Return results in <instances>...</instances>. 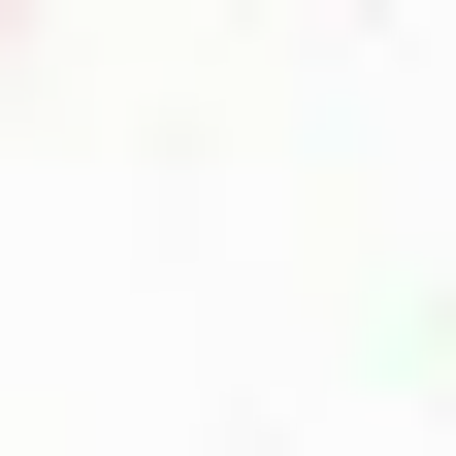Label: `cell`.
<instances>
[{"label": "cell", "mask_w": 456, "mask_h": 456, "mask_svg": "<svg viewBox=\"0 0 456 456\" xmlns=\"http://www.w3.org/2000/svg\"><path fill=\"white\" fill-rule=\"evenodd\" d=\"M424 391H456V294H424Z\"/></svg>", "instance_id": "1"}, {"label": "cell", "mask_w": 456, "mask_h": 456, "mask_svg": "<svg viewBox=\"0 0 456 456\" xmlns=\"http://www.w3.org/2000/svg\"><path fill=\"white\" fill-rule=\"evenodd\" d=\"M0 66H33V0H0Z\"/></svg>", "instance_id": "2"}]
</instances>
